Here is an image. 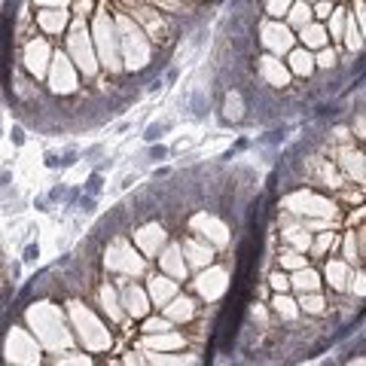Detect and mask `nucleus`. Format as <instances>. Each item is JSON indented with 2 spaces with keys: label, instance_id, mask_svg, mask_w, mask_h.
<instances>
[{
  "label": "nucleus",
  "instance_id": "nucleus-17",
  "mask_svg": "<svg viewBox=\"0 0 366 366\" xmlns=\"http://www.w3.org/2000/svg\"><path fill=\"white\" fill-rule=\"evenodd\" d=\"M9 180H12V174L9 171H0V186H9Z\"/></svg>",
  "mask_w": 366,
  "mask_h": 366
},
{
  "label": "nucleus",
  "instance_id": "nucleus-3",
  "mask_svg": "<svg viewBox=\"0 0 366 366\" xmlns=\"http://www.w3.org/2000/svg\"><path fill=\"white\" fill-rule=\"evenodd\" d=\"M74 207H77L80 214H92L95 207H98V196H85V193H80V199H77Z\"/></svg>",
  "mask_w": 366,
  "mask_h": 366
},
{
  "label": "nucleus",
  "instance_id": "nucleus-7",
  "mask_svg": "<svg viewBox=\"0 0 366 366\" xmlns=\"http://www.w3.org/2000/svg\"><path fill=\"white\" fill-rule=\"evenodd\" d=\"M43 165H46L49 171H58V168H61V153L49 150V153H46V159H43Z\"/></svg>",
  "mask_w": 366,
  "mask_h": 366
},
{
  "label": "nucleus",
  "instance_id": "nucleus-8",
  "mask_svg": "<svg viewBox=\"0 0 366 366\" xmlns=\"http://www.w3.org/2000/svg\"><path fill=\"white\" fill-rule=\"evenodd\" d=\"M64 196H67V186H64V183H55V186L49 189V196H46V199H49V204H55V202H61Z\"/></svg>",
  "mask_w": 366,
  "mask_h": 366
},
{
  "label": "nucleus",
  "instance_id": "nucleus-13",
  "mask_svg": "<svg viewBox=\"0 0 366 366\" xmlns=\"http://www.w3.org/2000/svg\"><path fill=\"white\" fill-rule=\"evenodd\" d=\"M177 77H180V71H177V67H171V71L165 74V82H177Z\"/></svg>",
  "mask_w": 366,
  "mask_h": 366
},
{
  "label": "nucleus",
  "instance_id": "nucleus-6",
  "mask_svg": "<svg viewBox=\"0 0 366 366\" xmlns=\"http://www.w3.org/2000/svg\"><path fill=\"white\" fill-rule=\"evenodd\" d=\"M80 156L85 162H95L98 156H104V144H92V147H85V150H80Z\"/></svg>",
  "mask_w": 366,
  "mask_h": 366
},
{
  "label": "nucleus",
  "instance_id": "nucleus-2",
  "mask_svg": "<svg viewBox=\"0 0 366 366\" xmlns=\"http://www.w3.org/2000/svg\"><path fill=\"white\" fill-rule=\"evenodd\" d=\"M101 189H104V174H101V171H95L92 177L82 183V193H85V196H101Z\"/></svg>",
  "mask_w": 366,
  "mask_h": 366
},
{
  "label": "nucleus",
  "instance_id": "nucleus-11",
  "mask_svg": "<svg viewBox=\"0 0 366 366\" xmlns=\"http://www.w3.org/2000/svg\"><path fill=\"white\" fill-rule=\"evenodd\" d=\"M321 64H324V67H336V52H324V55H321Z\"/></svg>",
  "mask_w": 366,
  "mask_h": 366
},
{
  "label": "nucleus",
  "instance_id": "nucleus-1",
  "mask_svg": "<svg viewBox=\"0 0 366 366\" xmlns=\"http://www.w3.org/2000/svg\"><path fill=\"white\" fill-rule=\"evenodd\" d=\"M174 125H177L174 119H159V122H150V125L144 128V134H141V137H144L147 144H156V141H159V137H162L165 131H171Z\"/></svg>",
  "mask_w": 366,
  "mask_h": 366
},
{
  "label": "nucleus",
  "instance_id": "nucleus-5",
  "mask_svg": "<svg viewBox=\"0 0 366 366\" xmlns=\"http://www.w3.org/2000/svg\"><path fill=\"white\" fill-rule=\"evenodd\" d=\"M77 162H80V147H74V144L64 147L61 150V168H74Z\"/></svg>",
  "mask_w": 366,
  "mask_h": 366
},
{
  "label": "nucleus",
  "instance_id": "nucleus-9",
  "mask_svg": "<svg viewBox=\"0 0 366 366\" xmlns=\"http://www.w3.org/2000/svg\"><path fill=\"white\" fill-rule=\"evenodd\" d=\"M37 259H40V247H37V244H28V247H25V263L34 266Z\"/></svg>",
  "mask_w": 366,
  "mask_h": 366
},
{
  "label": "nucleus",
  "instance_id": "nucleus-10",
  "mask_svg": "<svg viewBox=\"0 0 366 366\" xmlns=\"http://www.w3.org/2000/svg\"><path fill=\"white\" fill-rule=\"evenodd\" d=\"M9 141H12L15 147H22V144H25V128H22V125H12V131H9Z\"/></svg>",
  "mask_w": 366,
  "mask_h": 366
},
{
  "label": "nucleus",
  "instance_id": "nucleus-12",
  "mask_svg": "<svg viewBox=\"0 0 366 366\" xmlns=\"http://www.w3.org/2000/svg\"><path fill=\"white\" fill-rule=\"evenodd\" d=\"M34 207H37V211H49V199H46V196L34 199Z\"/></svg>",
  "mask_w": 366,
  "mask_h": 366
},
{
  "label": "nucleus",
  "instance_id": "nucleus-4",
  "mask_svg": "<svg viewBox=\"0 0 366 366\" xmlns=\"http://www.w3.org/2000/svg\"><path fill=\"white\" fill-rule=\"evenodd\" d=\"M168 156H171V150H168L165 144H153V147H150V153H147V162H156V165H159V162H165V159H168Z\"/></svg>",
  "mask_w": 366,
  "mask_h": 366
},
{
  "label": "nucleus",
  "instance_id": "nucleus-14",
  "mask_svg": "<svg viewBox=\"0 0 366 366\" xmlns=\"http://www.w3.org/2000/svg\"><path fill=\"white\" fill-rule=\"evenodd\" d=\"M134 183H137V174H128V177H125V180H122V189H131Z\"/></svg>",
  "mask_w": 366,
  "mask_h": 366
},
{
  "label": "nucleus",
  "instance_id": "nucleus-18",
  "mask_svg": "<svg viewBox=\"0 0 366 366\" xmlns=\"http://www.w3.org/2000/svg\"><path fill=\"white\" fill-rule=\"evenodd\" d=\"M168 174H171L168 168H156V171H153V177H156V180H159V177H168Z\"/></svg>",
  "mask_w": 366,
  "mask_h": 366
},
{
  "label": "nucleus",
  "instance_id": "nucleus-16",
  "mask_svg": "<svg viewBox=\"0 0 366 366\" xmlns=\"http://www.w3.org/2000/svg\"><path fill=\"white\" fill-rule=\"evenodd\" d=\"M107 168H113V159H104V162H98V168H95V171H101V174H104Z\"/></svg>",
  "mask_w": 366,
  "mask_h": 366
},
{
  "label": "nucleus",
  "instance_id": "nucleus-15",
  "mask_svg": "<svg viewBox=\"0 0 366 366\" xmlns=\"http://www.w3.org/2000/svg\"><path fill=\"white\" fill-rule=\"evenodd\" d=\"M272 284L284 290V287H287V278H284V275H275V278H272Z\"/></svg>",
  "mask_w": 366,
  "mask_h": 366
}]
</instances>
